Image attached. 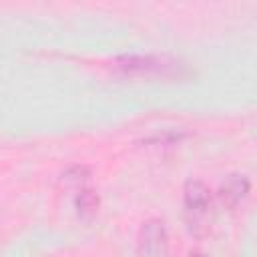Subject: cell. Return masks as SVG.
I'll return each instance as SVG.
<instances>
[{"mask_svg": "<svg viewBox=\"0 0 257 257\" xmlns=\"http://www.w3.org/2000/svg\"><path fill=\"white\" fill-rule=\"evenodd\" d=\"M116 66L126 74L137 76H161V78H181L187 74V68L169 56H157V54H131L120 56L116 60Z\"/></svg>", "mask_w": 257, "mask_h": 257, "instance_id": "6da1fadb", "label": "cell"}, {"mask_svg": "<svg viewBox=\"0 0 257 257\" xmlns=\"http://www.w3.org/2000/svg\"><path fill=\"white\" fill-rule=\"evenodd\" d=\"M185 199V215L191 225V229L207 227L209 211H211V191L209 187L199 179H189L185 183L183 191Z\"/></svg>", "mask_w": 257, "mask_h": 257, "instance_id": "7a4b0ae2", "label": "cell"}, {"mask_svg": "<svg viewBox=\"0 0 257 257\" xmlns=\"http://www.w3.org/2000/svg\"><path fill=\"white\" fill-rule=\"evenodd\" d=\"M139 251L143 257H165L167 231L161 221H147L139 233Z\"/></svg>", "mask_w": 257, "mask_h": 257, "instance_id": "3957f363", "label": "cell"}, {"mask_svg": "<svg viewBox=\"0 0 257 257\" xmlns=\"http://www.w3.org/2000/svg\"><path fill=\"white\" fill-rule=\"evenodd\" d=\"M249 189H251L249 179H247L245 175L233 173V175H229V177L223 181V185H221V189H219V199H221V203H223L225 207L235 209V207L247 197Z\"/></svg>", "mask_w": 257, "mask_h": 257, "instance_id": "277c9868", "label": "cell"}, {"mask_svg": "<svg viewBox=\"0 0 257 257\" xmlns=\"http://www.w3.org/2000/svg\"><path fill=\"white\" fill-rule=\"evenodd\" d=\"M76 209L80 215L88 217V215H94L96 209H98V195L90 189H82L76 197Z\"/></svg>", "mask_w": 257, "mask_h": 257, "instance_id": "5b68a950", "label": "cell"}, {"mask_svg": "<svg viewBox=\"0 0 257 257\" xmlns=\"http://www.w3.org/2000/svg\"><path fill=\"white\" fill-rule=\"evenodd\" d=\"M62 177H64V181H70V183L80 185V183L88 177V169H86V167H72V169H68Z\"/></svg>", "mask_w": 257, "mask_h": 257, "instance_id": "8992f818", "label": "cell"}, {"mask_svg": "<svg viewBox=\"0 0 257 257\" xmlns=\"http://www.w3.org/2000/svg\"><path fill=\"white\" fill-rule=\"evenodd\" d=\"M191 257H203V255H197V253H195V255H191Z\"/></svg>", "mask_w": 257, "mask_h": 257, "instance_id": "52a82bcc", "label": "cell"}]
</instances>
